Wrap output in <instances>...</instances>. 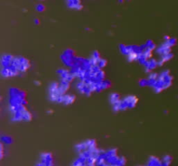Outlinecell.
Instances as JSON below:
<instances>
[{"label":"cell","instance_id":"6da1fadb","mask_svg":"<svg viewBox=\"0 0 178 166\" xmlns=\"http://www.w3.org/2000/svg\"><path fill=\"white\" fill-rule=\"evenodd\" d=\"M1 140H2V143L5 144H9L12 142V137H8V136H3Z\"/></svg>","mask_w":178,"mask_h":166},{"label":"cell","instance_id":"7a4b0ae2","mask_svg":"<svg viewBox=\"0 0 178 166\" xmlns=\"http://www.w3.org/2000/svg\"><path fill=\"white\" fill-rule=\"evenodd\" d=\"M77 4L80 5L78 0H69V6L71 8H77Z\"/></svg>","mask_w":178,"mask_h":166},{"label":"cell","instance_id":"3957f363","mask_svg":"<svg viewBox=\"0 0 178 166\" xmlns=\"http://www.w3.org/2000/svg\"><path fill=\"white\" fill-rule=\"evenodd\" d=\"M125 164H126V160H125V158H123V157H119V158H118V160H117V162H116V165L123 166Z\"/></svg>","mask_w":178,"mask_h":166},{"label":"cell","instance_id":"277c9868","mask_svg":"<svg viewBox=\"0 0 178 166\" xmlns=\"http://www.w3.org/2000/svg\"><path fill=\"white\" fill-rule=\"evenodd\" d=\"M106 166H117V165H116V164H107Z\"/></svg>","mask_w":178,"mask_h":166}]
</instances>
